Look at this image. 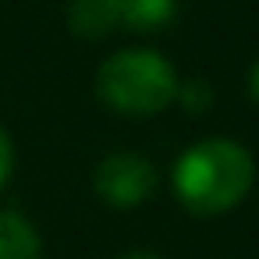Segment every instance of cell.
I'll list each match as a JSON object with an SVG mask.
<instances>
[{
  "label": "cell",
  "mask_w": 259,
  "mask_h": 259,
  "mask_svg": "<svg viewBox=\"0 0 259 259\" xmlns=\"http://www.w3.org/2000/svg\"><path fill=\"white\" fill-rule=\"evenodd\" d=\"M252 181H255L252 153L224 135L188 146L174 163L178 199L199 217H217L234 209L248 195Z\"/></svg>",
  "instance_id": "cell-1"
},
{
  "label": "cell",
  "mask_w": 259,
  "mask_h": 259,
  "mask_svg": "<svg viewBox=\"0 0 259 259\" xmlns=\"http://www.w3.org/2000/svg\"><path fill=\"white\" fill-rule=\"evenodd\" d=\"M178 71L160 50L128 47L96 68V93L128 117H153L178 100Z\"/></svg>",
  "instance_id": "cell-2"
},
{
  "label": "cell",
  "mask_w": 259,
  "mask_h": 259,
  "mask_svg": "<svg viewBox=\"0 0 259 259\" xmlns=\"http://www.w3.org/2000/svg\"><path fill=\"white\" fill-rule=\"evenodd\" d=\"M178 11V0H71L68 25L82 39H103L114 29L149 32L163 29Z\"/></svg>",
  "instance_id": "cell-3"
},
{
  "label": "cell",
  "mask_w": 259,
  "mask_h": 259,
  "mask_svg": "<svg viewBox=\"0 0 259 259\" xmlns=\"http://www.w3.org/2000/svg\"><path fill=\"white\" fill-rule=\"evenodd\" d=\"M93 192L114 209H132L156 192V167L149 156L132 149L107 153L93 167Z\"/></svg>",
  "instance_id": "cell-4"
},
{
  "label": "cell",
  "mask_w": 259,
  "mask_h": 259,
  "mask_svg": "<svg viewBox=\"0 0 259 259\" xmlns=\"http://www.w3.org/2000/svg\"><path fill=\"white\" fill-rule=\"evenodd\" d=\"M0 259H43V238L18 209H0Z\"/></svg>",
  "instance_id": "cell-5"
},
{
  "label": "cell",
  "mask_w": 259,
  "mask_h": 259,
  "mask_svg": "<svg viewBox=\"0 0 259 259\" xmlns=\"http://www.w3.org/2000/svg\"><path fill=\"white\" fill-rule=\"evenodd\" d=\"M178 100L185 103V110L202 114L213 107V85L206 78H185V82H178Z\"/></svg>",
  "instance_id": "cell-6"
},
{
  "label": "cell",
  "mask_w": 259,
  "mask_h": 259,
  "mask_svg": "<svg viewBox=\"0 0 259 259\" xmlns=\"http://www.w3.org/2000/svg\"><path fill=\"white\" fill-rule=\"evenodd\" d=\"M11 163H15V146H11L8 132L0 128V188H4L8 178H11Z\"/></svg>",
  "instance_id": "cell-7"
},
{
  "label": "cell",
  "mask_w": 259,
  "mask_h": 259,
  "mask_svg": "<svg viewBox=\"0 0 259 259\" xmlns=\"http://www.w3.org/2000/svg\"><path fill=\"white\" fill-rule=\"evenodd\" d=\"M248 93H252V100L259 103V57H255L252 68H248Z\"/></svg>",
  "instance_id": "cell-8"
},
{
  "label": "cell",
  "mask_w": 259,
  "mask_h": 259,
  "mask_svg": "<svg viewBox=\"0 0 259 259\" xmlns=\"http://www.w3.org/2000/svg\"><path fill=\"white\" fill-rule=\"evenodd\" d=\"M117 259H163L160 252H149V248H132V252H121Z\"/></svg>",
  "instance_id": "cell-9"
}]
</instances>
